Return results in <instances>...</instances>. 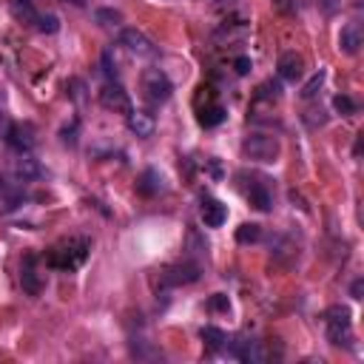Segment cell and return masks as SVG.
<instances>
[{
	"label": "cell",
	"mask_w": 364,
	"mask_h": 364,
	"mask_svg": "<svg viewBox=\"0 0 364 364\" xmlns=\"http://www.w3.org/2000/svg\"><path fill=\"white\" fill-rule=\"evenodd\" d=\"M91 253V239L88 236H68V239H60L48 256H46V264L54 267V270H63V273H74L77 267L85 264Z\"/></svg>",
	"instance_id": "obj_1"
},
{
	"label": "cell",
	"mask_w": 364,
	"mask_h": 364,
	"mask_svg": "<svg viewBox=\"0 0 364 364\" xmlns=\"http://www.w3.org/2000/svg\"><path fill=\"white\" fill-rule=\"evenodd\" d=\"M324 333H327L330 344L353 347V321H350V310L344 304H333L324 313Z\"/></svg>",
	"instance_id": "obj_2"
},
{
	"label": "cell",
	"mask_w": 364,
	"mask_h": 364,
	"mask_svg": "<svg viewBox=\"0 0 364 364\" xmlns=\"http://www.w3.org/2000/svg\"><path fill=\"white\" fill-rule=\"evenodd\" d=\"M242 154H245V159H250V162H276L279 159V154H282V145H279V139L276 136H270V134H247L245 136V142H242Z\"/></svg>",
	"instance_id": "obj_3"
},
{
	"label": "cell",
	"mask_w": 364,
	"mask_h": 364,
	"mask_svg": "<svg viewBox=\"0 0 364 364\" xmlns=\"http://www.w3.org/2000/svg\"><path fill=\"white\" fill-rule=\"evenodd\" d=\"M139 88H142V97L151 105H162L173 94V85H171V80L162 68H145L142 77H139Z\"/></svg>",
	"instance_id": "obj_4"
},
{
	"label": "cell",
	"mask_w": 364,
	"mask_h": 364,
	"mask_svg": "<svg viewBox=\"0 0 364 364\" xmlns=\"http://www.w3.org/2000/svg\"><path fill=\"white\" fill-rule=\"evenodd\" d=\"M3 136H6V145L11 151H17V154H28L37 145V128L31 122H26V119L23 122H11Z\"/></svg>",
	"instance_id": "obj_5"
},
{
	"label": "cell",
	"mask_w": 364,
	"mask_h": 364,
	"mask_svg": "<svg viewBox=\"0 0 364 364\" xmlns=\"http://www.w3.org/2000/svg\"><path fill=\"white\" fill-rule=\"evenodd\" d=\"M225 350H228V355H233V358H239V361H264V358H267L262 341H253V338H245V336L228 338Z\"/></svg>",
	"instance_id": "obj_6"
},
{
	"label": "cell",
	"mask_w": 364,
	"mask_h": 364,
	"mask_svg": "<svg viewBox=\"0 0 364 364\" xmlns=\"http://www.w3.org/2000/svg\"><path fill=\"white\" fill-rule=\"evenodd\" d=\"M20 284H23V290L28 296H40L46 290V279H43V273L37 267V256L34 253H28L23 259V264H20Z\"/></svg>",
	"instance_id": "obj_7"
},
{
	"label": "cell",
	"mask_w": 364,
	"mask_h": 364,
	"mask_svg": "<svg viewBox=\"0 0 364 364\" xmlns=\"http://www.w3.org/2000/svg\"><path fill=\"white\" fill-rule=\"evenodd\" d=\"M119 46H125L134 57H154L156 54V46L151 43V37L139 28H122L119 34Z\"/></svg>",
	"instance_id": "obj_8"
},
{
	"label": "cell",
	"mask_w": 364,
	"mask_h": 364,
	"mask_svg": "<svg viewBox=\"0 0 364 364\" xmlns=\"http://www.w3.org/2000/svg\"><path fill=\"white\" fill-rule=\"evenodd\" d=\"M100 102L108 108V111H117V114H131V97H128V91L119 85V82H108V85H102V91H100Z\"/></svg>",
	"instance_id": "obj_9"
},
{
	"label": "cell",
	"mask_w": 364,
	"mask_h": 364,
	"mask_svg": "<svg viewBox=\"0 0 364 364\" xmlns=\"http://www.w3.org/2000/svg\"><path fill=\"white\" fill-rule=\"evenodd\" d=\"M26 202V188L20 179L0 176V210H14Z\"/></svg>",
	"instance_id": "obj_10"
},
{
	"label": "cell",
	"mask_w": 364,
	"mask_h": 364,
	"mask_svg": "<svg viewBox=\"0 0 364 364\" xmlns=\"http://www.w3.org/2000/svg\"><path fill=\"white\" fill-rule=\"evenodd\" d=\"M276 71H279V80L296 82V80H301V77H304V57H301V54H296V51H284V54H279Z\"/></svg>",
	"instance_id": "obj_11"
},
{
	"label": "cell",
	"mask_w": 364,
	"mask_h": 364,
	"mask_svg": "<svg viewBox=\"0 0 364 364\" xmlns=\"http://www.w3.org/2000/svg\"><path fill=\"white\" fill-rule=\"evenodd\" d=\"M199 279V264L196 262H179L162 270V282L165 284H191Z\"/></svg>",
	"instance_id": "obj_12"
},
{
	"label": "cell",
	"mask_w": 364,
	"mask_h": 364,
	"mask_svg": "<svg viewBox=\"0 0 364 364\" xmlns=\"http://www.w3.org/2000/svg\"><path fill=\"white\" fill-rule=\"evenodd\" d=\"M364 43V31H361V23L358 20H350L347 26H341V34H338V48L344 54H358Z\"/></svg>",
	"instance_id": "obj_13"
},
{
	"label": "cell",
	"mask_w": 364,
	"mask_h": 364,
	"mask_svg": "<svg viewBox=\"0 0 364 364\" xmlns=\"http://www.w3.org/2000/svg\"><path fill=\"white\" fill-rule=\"evenodd\" d=\"M247 202H250L256 210H270V208H273V193H270L267 179H262V176L250 179V188H247Z\"/></svg>",
	"instance_id": "obj_14"
},
{
	"label": "cell",
	"mask_w": 364,
	"mask_h": 364,
	"mask_svg": "<svg viewBox=\"0 0 364 364\" xmlns=\"http://www.w3.org/2000/svg\"><path fill=\"white\" fill-rule=\"evenodd\" d=\"M165 191V179L156 168H145L139 176H136V193L139 196H156Z\"/></svg>",
	"instance_id": "obj_15"
},
{
	"label": "cell",
	"mask_w": 364,
	"mask_h": 364,
	"mask_svg": "<svg viewBox=\"0 0 364 364\" xmlns=\"http://www.w3.org/2000/svg\"><path fill=\"white\" fill-rule=\"evenodd\" d=\"M14 176L20 179V182H31V179H40V176H46V168L34 159V156H28V154H20V159H14Z\"/></svg>",
	"instance_id": "obj_16"
},
{
	"label": "cell",
	"mask_w": 364,
	"mask_h": 364,
	"mask_svg": "<svg viewBox=\"0 0 364 364\" xmlns=\"http://www.w3.org/2000/svg\"><path fill=\"white\" fill-rule=\"evenodd\" d=\"M199 216H202L205 228H222L225 219H228V208H225L219 199H202Z\"/></svg>",
	"instance_id": "obj_17"
},
{
	"label": "cell",
	"mask_w": 364,
	"mask_h": 364,
	"mask_svg": "<svg viewBox=\"0 0 364 364\" xmlns=\"http://www.w3.org/2000/svg\"><path fill=\"white\" fill-rule=\"evenodd\" d=\"M128 128H131V134H136V136H154V128H156V119H154V114H148V111H136V108H131V114H128Z\"/></svg>",
	"instance_id": "obj_18"
},
{
	"label": "cell",
	"mask_w": 364,
	"mask_h": 364,
	"mask_svg": "<svg viewBox=\"0 0 364 364\" xmlns=\"http://www.w3.org/2000/svg\"><path fill=\"white\" fill-rule=\"evenodd\" d=\"M9 9H11V14H14V20L26 23V26H34L37 17H40L34 0H9Z\"/></svg>",
	"instance_id": "obj_19"
},
{
	"label": "cell",
	"mask_w": 364,
	"mask_h": 364,
	"mask_svg": "<svg viewBox=\"0 0 364 364\" xmlns=\"http://www.w3.org/2000/svg\"><path fill=\"white\" fill-rule=\"evenodd\" d=\"M225 117H228V111H225V105H222V102H216V100H210L205 108H199V125H205V128L219 125Z\"/></svg>",
	"instance_id": "obj_20"
},
{
	"label": "cell",
	"mask_w": 364,
	"mask_h": 364,
	"mask_svg": "<svg viewBox=\"0 0 364 364\" xmlns=\"http://www.w3.org/2000/svg\"><path fill=\"white\" fill-rule=\"evenodd\" d=\"M199 336H202L205 347H208V350H213V353L225 350V344H228V333H225V330H219V327H202V330H199Z\"/></svg>",
	"instance_id": "obj_21"
},
{
	"label": "cell",
	"mask_w": 364,
	"mask_h": 364,
	"mask_svg": "<svg viewBox=\"0 0 364 364\" xmlns=\"http://www.w3.org/2000/svg\"><path fill=\"white\" fill-rule=\"evenodd\" d=\"M259 239H262V228L256 222H245L236 228V242L247 245V242H259Z\"/></svg>",
	"instance_id": "obj_22"
},
{
	"label": "cell",
	"mask_w": 364,
	"mask_h": 364,
	"mask_svg": "<svg viewBox=\"0 0 364 364\" xmlns=\"http://www.w3.org/2000/svg\"><path fill=\"white\" fill-rule=\"evenodd\" d=\"M94 20H97L100 26L111 28V26H119V23H122V11H117V9H97V11H94Z\"/></svg>",
	"instance_id": "obj_23"
},
{
	"label": "cell",
	"mask_w": 364,
	"mask_h": 364,
	"mask_svg": "<svg viewBox=\"0 0 364 364\" xmlns=\"http://www.w3.org/2000/svg\"><path fill=\"white\" fill-rule=\"evenodd\" d=\"M324 77H327L324 71H316V74L301 85V91H299V94H301V100H313V97L318 94V88L324 85Z\"/></svg>",
	"instance_id": "obj_24"
},
{
	"label": "cell",
	"mask_w": 364,
	"mask_h": 364,
	"mask_svg": "<svg viewBox=\"0 0 364 364\" xmlns=\"http://www.w3.org/2000/svg\"><path fill=\"white\" fill-rule=\"evenodd\" d=\"M279 97H282V82H279V80H264V82L259 85V100L276 102Z\"/></svg>",
	"instance_id": "obj_25"
},
{
	"label": "cell",
	"mask_w": 364,
	"mask_h": 364,
	"mask_svg": "<svg viewBox=\"0 0 364 364\" xmlns=\"http://www.w3.org/2000/svg\"><path fill=\"white\" fill-rule=\"evenodd\" d=\"M77 136H80V119L74 117L71 122H65V125L60 128V142L74 148V145H77Z\"/></svg>",
	"instance_id": "obj_26"
},
{
	"label": "cell",
	"mask_w": 364,
	"mask_h": 364,
	"mask_svg": "<svg viewBox=\"0 0 364 364\" xmlns=\"http://www.w3.org/2000/svg\"><path fill=\"white\" fill-rule=\"evenodd\" d=\"M333 108H336L341 117H350V114H355V108H358V105H355L347 94H336V97H333Z\"/></svg>",
	"instance_id": "obj_27"
},
{
	"label": "cell",
	"mask_w": 364,
	"mask_h": 364,
	"mask_svg": "<svg viewBox=\"0 0 364 364\" xmlns=\"http://www.w3.org/2000/svg\"><path fill=\"white\" fill-rule=\"evenodd\" d=\"M34 26H37L43 34H54V31H60V20H57V14H40Z\"/></svg>",
	"instance_id": "obj_28"
},
{
	"label": "cell",
	"mask_w": 364,
	"mask_h": 364,
	"mask_svg": "<svg viewBox=\"0 0 364 364\" xmlns=\"http://www.w3.org/2000/svg\"><path fill=\"white\" fill-rule=\"evenodd\" d=\"M310 0H273V6L282 11V14H299Z\"/></svg>",
	"instance_id": "obj_29"
},
{
	"label": "cell",
	"mask_w": 364,
	"mask_h": 364,
	"mask_svg": "<svg viewBox=\"0 0 364 364\" xmlns=\"http://www.w3.org/2000/svg\"><path fill=\"white\" fill-rule=\"evenodd\" d=\"M208 307H210V310H222V313H228L230 304H228V296H225V293H216V296H210Z\"/></svg>",
	"instance_id": "obj_30"
},
{
	"label": "cell",
	"mask_w": 364,
	"mask_h": 364,
	"mask_svg": "<svg viewBox=\"0 0 364 364\" xmlns=\"http://www.w3.org/2000/svg\"><path fill=\"white\" fill-rule=\"evenodd\" d=\"M102 74H105L108 80H114V77H117V65H111V51H105V54H102Z\"/></svg>",
	"instance_id": "obj_31"
},
{
	"label": "cell",
	"mask_w": 364,
	"mask_h": 364,
	"mask_svg": "<svg viewBox=\"0 0 364 364\" xmlns=\"http://www.w3.org/2000/svg\"><path fill=\"white\" fill-rule=\"evenodd\" d=\"M233 68H236V74L245 77V74L253 68V63H250V57H236V60H233Z\"/></svg>",
	"instance_id": "obj_32"
},
{
	"label": "cell",
	"mask_w": 364,
	"mask_h": 364,
	"mask_svg": "<svg viewBox=\"0 0 364 364\" xmlns=\"http://www.w3.org/2000/svg\"><path fill=\"white\" fill-rule=\"evenodd\" d=\"M68 88H71V91H68V94H71V100H77V102H80V100H82V88H85V85H82L80 80H68Z\"/></svg>",
	"instance_id": "obj_33"
},
{
	"label": "cell",
	"mask_w": 364,
	"mask_h": 364,
	"mask_svg": "<svg viewBox=\"0 0 364 364\" xmlns=\"http://www.w3.org/2000/svg\"><path fill=\"white\" fill-rule=\"evenodd\" d=\"M350 296H353V299H361V279H355V282L350 284Z\"/></svg>",
	"instance_id": "obj_34"
},
{
	"label": "cell",
	"mask_w": 364,
	"mask_h": 364,
	"mask_svg": "<svg viewBox=\"0 0 364 364\" xmlns=\"http://www.w3.org/2000/svg\"><path fill=\"white\" fill-rule=\"evenodd\" d=\"M63 3H71V6H77V9H82V6H85V0H63Z\"/></svg>",
	"instance_id": "obj_35"
}]
</instances>
